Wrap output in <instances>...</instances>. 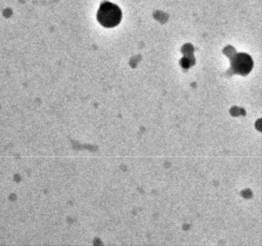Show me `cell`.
Listing matches in <instances>:
<instances>
[{"label":"cell","mask_w":262,"mask_h":246,"mask_svg":"<svg viewBox=\"0 0 262 246\" xmlns=\"http://www.w3.org/2000/svg\"><path fill=\"white\" fill-rule=\"evenodd\" d=\"M97 18L101 26L105 28H114L120 24L122 13L117 5L105 2L100 6Z\"/></svg>","instance_id":"1"},{"label":"cell","mask_w":262,"mask_h":246,"mask_svg":"<svg viewBox=\"0 0 262 246\" xmlns=\"http://www.w3.org/2000/svg\"><path fill=\"white\" fill-rule=\"evenodd\" d=\"M253 68V61L246 54H236L232 59V68L235 73L247 75Z\"/></svg>","instance_id":"2"}]
</instances>
